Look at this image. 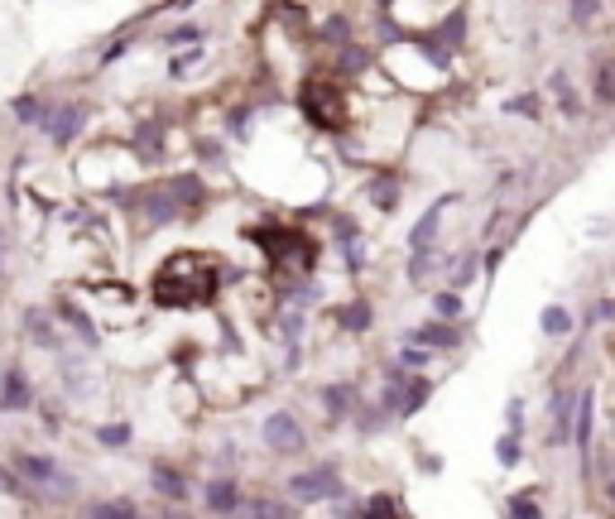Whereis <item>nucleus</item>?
Segmentation results:
<instances>
[{"mask_svg":"<svg viewBox=\"0 0 615 519\" xmlns=\"http://www.w3.org/2000/svg\"><path fill=\"white\" fill-rule=\"evenodd\" d=\"M217 284H221V274L202 250H178V255H169L159 264L149 293H154V303H164V308H198L217 293Z\"/></svg>","mask_w":615,"mask_h":519,"instance_id":"1","label":"nucleus"},{"mask_svg":"<svg viewBox=\"0 0 615 519\" xmlns=\"http://www.w3.org/2000/svg\"><path fill=\"white\" fill-rule=\"evenodd\" d=\"M342 87L332 77H313V82H303V92H299V106H303V116L317 125V130H342Z\"/></svg>","mask_w":615,"mask_h":519,"instance_id":"2","label":"nucleus"},{"mask_svg":"<svg viewBox=\"0 0 615 519\" xmlns=\"http://www.w3.org/2000/svg\"><path fill=\"white\" fill-rule=\"evenodd\" d=\"M10 467H15V476L24 486H44V490H58V496H67V490L77 486L49 452H30V447H15V452H10Z\"/></svg>","mask_w":615,"mask_h":519,"instance_id":"3","label":"nucleus"},{"mask_svg":"<svg viewBox=\"0 0 615 519\" xmlns=\"http://www.w3.org/2000/svg\"><path fill=\"white\" fill-rule=\"evenodd\" d=\"M342 490V471L332 467V461H323V467H313V471H299L289 481V496L293 500H303V505H317V500H332Z\"/></svg>","mask_w":615,"mask_h":519,"instance_id":"4","label":"nucleus"},{"mask_svg":"<svg viewBox=\"0 0 615 519\" xmlns=\"http://www.w3.org/2000/svg\"><path fill=\"white\" fill-rule=\"evenodd\" d=\"M87 102H49V116H44V130L53 145H73L82 135V125H87Z\"/></svg>","mask_w":615,"mask_h":519,"instance_id":"5","label":"nucleus"},{"mask_svg":"<svg viewBox=\"0 0 615 519\" xmlns=\"http://www.w3.org/2000/svg\"><path fill=\"white\" fill-rule=\"evenodd\" d=\"M24 409H34V385H30V371L20 361H10L0 371V414H24Z\"/></svg>","mask_w":615,"mask_h":519,"instance_id":"6","label":"nucleus"},{"mask_svg":"<svg viewBox=\"0 0 615 519\" xmlns=\"http://www.w3.org/2000/svg\"><path fill=\"white\" fill-rule=\"evenodd\" d=\"M264 443L274 447V452H299L303 447V428H299V418H293L289 409H279V414H270L264 418Z\"/></svg>","mask_w":615,"mask_h":519,"instance_id":"7","label":"nucleus"},{"mask_svg":"<svg viewBox=\"0 0 615 519\" xmlns=\"http://www.w3.org/2000/svg\"><path fill=\"white\" fill-rule=\"evenodd\" d=\"M418 346H438V352H452V346H461V327H452V322H423V327H414L409 332Z\"/></svg>","mask_w":615,"mask_h":519,"instance_id":"8","label":"nucleus"},{"mask_svg":"<svg viewBox=\"0 0 615 519\" xmlns=\"http://www.w3.org/2000/svg\"><path fill=\"white\" fill-rule=\"evenodd\" d=\"M154 490H159V496H169V500H183L188 496V481H183V471H174L169 461H154Z\"/></svg>","mask_w":615,"mask_h":519,"instance_id":"9","label":"nucleus"},{"mask_svg":"<svg viewBox=\"0 0 615 519\" xmlns=\"http://www.w3.org/2000/svg\"><path fill=\"white\" fill-rule=\"evenodd\" d=\"M428 395H432V385L423 375H409V380H404V395H399V418H414L428 404Z\"/></svg>","mask_w":615,"mask_h":519,"instance_id":"10","label":"nucleus"},{"mask_svg":"<svg viewBox=\"0 0 615 519\" xmlns=\"http://www.w3.org/2000/svg\"><path fill=\"white\" fill-rule=\"evenodd\" d=\"M236 505H241V490H236V481H227V476H217V481L207 486V510H217V515H231Z\"/></svg>","mask_w":615,"mask_h":519,"instance_id":"11","label":"nucleus"},{"mask_svg":"<svg viewBox=\"0 0 615 519\" xmlns=\"http://www.w3.org/2000/svg\"><path fill=\"white\" fill-rule=\"evenodd\" d=\"M87 519H145L135 510V500H96L87 505Z\"/></svg>","mask_w":615,"mask_h":519,"instance_id":"12","label":"nucleus"},{"mask_svg":"<svg viewBox=\"0 0 615 519\" xmlns=\"http://www.w3.org/2000/svg\"><path fill=\"white\" fill-rule=\"evenodd\" d=\"M447 202H452V198H442L438 207H432V212L423 217V221H418V227H414V236H409V246L418 250V255H423V250H428V241H432V236H438V221H442V207Z\"/></svg>","mask_w":615,"mask_h":519,"instance_id":"13","label":"nucleus"},{"mask_svg":"<svg viewBox=\"0 0 615 519\" xmlns=\"http://www.w3.org/2000/svg\"><path fill=\"white\" fill-rule=\"evenodd\" d=\"M164 188H169V198H174L178 207H192V202H202V183H198V178H192V174H178V178H169V183H164Z\"/></svg>","mask_w":615,"mask_h":519,"instance_id":"14","label":"nucleus"},{"mask_svg":"<svg viewBox=\"0 0 615 519\" xmlns=\"http://www.w3.org/2000/svg\"><path fill=\"white\" fill-rule=\"evenodd\" d=\"M567 414H572V389H557V399H553V433H548V443H567Z\"/></svg>","mask_w":615,"mask_h":519,"instance_id":"15","label":"nucleus"},{"mask_svg":"<svg viewBox=\"0 0 615 519\" xmlns=\"http://www.w3.org/2000/svg\"><path fill=\"white\" fill-rule=\"evenodd\" d=\"M10 111H15V121H24V125H44L49 102H39V96H15V102H10Z\"/></svg>","mask_w":615,"mask_h":519,"instance_id":"16","label":"nucleus"},{"mask_svg":"<svg viewBox=\"0 0 615 519\" xmlns=\"http://www.w3.org/2000/svg\"><path fill=\"white\" fill-rule=\"evenodd\" d=\"M577 452H582V461L592 452V389L582 395V409H577Z\"/></svg>","mask_w":615,"mask_h":519,"instance_id":"17","label":"nucleus"},{"mask_svg":"<svg viewBox=\"0 0 615 519\" xmlns=\"http://www.w3.org/2000/svg\"><path fill=\"white\" fill-rule=\"evenodd\" d=\"M323 399H327V414H332V418H342V414H352V404H356V389H352V385H332Z\"/></svg>","mask_w":615,"mask_h":519,"instance_id":"18","label":"nucleus"},{"mask_svg":"<svg viewBox=\"0 0 615 519\" xmlns=\"http://www.w3.org/2000/svg\"><path fill=\"white\" fill-rule=\"evenodd\" d=\"M366 519H409V515L399 510V500H395V496H370Z\"/></svg>","mask_w":615,"mask_h":519,"instance_id":"19","label":"nucleus"},{"mask_svg":"<svg viewBox=\"0 0 615 519\" xmlns=\"http://www.w3.org/2000/svg\"><path fill=\"white\" fill-rule=\"evenodd\" d=\"M342 327H346V332H366V327H370V303L356 299V303L342 313Z\"/></svg>","mask_w":615,"mask_h":519,"instance_id":"20","label":"nucleus"},{"mask_svg":"<svg viewBox=\"0 0 615 519\" xmlns=\"http://www.w3.org/2000/svg\"><path fill=\"white\" fill-rule=\"evenodd\" d=\"M596 102L615 106V63H601V73H596Z\"/></svg>","mask_w":615,"mask_h":519,"instance_id":"21","label":"nucleus"},{"mask_svg":"<svg viewBox=\"0 0 615 519\" xmlns=\"http://www.w3.org/2000/svg\"><path fill=\"white\" fill-rule=\"evenodd\" d=\"M567 327H572L567 308H543V332H548V336H563Z\"/></svg>","mask_w":615,"mask_h":519,"instance_id":"22","label":"nucleus"},{"mask_svg":"<svg viewBox=\"0 0 615 519\" xmlns=\"http://www.w3.org/2000/svg\"><path fill=\"white\" fill-rule=\"evenodd\" d=\"M553 92H557V106H563L567 116H577V96L567 87V73H553Z\"/></svg>","mask_w":615,"mask_h":519,"instance_id":"23","label":"nucleus"},{"mask_svg":"<svg viewBox=\"0 0 615 519\" xmlns=\"http://www.w3.org/2000/svg\"><path fill=\"white\" fill-rule=\"evenodd\" d=\"M96 443H106V447H125V443H130V428H125V424H106V428H96Z\"/></svg>","mask_w":615,"mask_h":519,"instance_id":"24","label":"nucleus"},{"mask_svg":"<svg viewBox=\"0 0 615 519\" xmlns=\"http://www.w3.org/2000/svg\"><path fill=\"white\" fill-rule=\"evenodd\" d=\"M63 318H67V322H73V327L82 332V342H96V332H92V322H87V313H82V308L63 303Z\"/></svg>","mask_w":615,"mask_h":519,"instance_id":"25","label":"nucleus"},{"mask_svg":"<svg viewBox=\"0 0 615 519\" xmlns=\"http://www.w3.org/2000/svg\"><path fill=\"white\" fill-rule=\"evenodd\" d=\"M495 457H500V467H514V461H520V438H514V433H505V438H500V447H495Z\"/></svg>","mask_w":615,"mask_h":519,"instance_id":"26","label":"nucleus"},{"mask_svg":"<svg viewBox=\"0 0 615 519\" xmlns=\"http://www.w3.org/2000/svg\"><path fill=\"white\" fill-rule=\"evenodd\" d=\"M510 519H543V510H539L529 496H514V500H510Z\"/></svg>","mask_w":615,"mask_h":519,"instance_id":"27","label":"nucleus"},{"mask_svg":"<svg viewBox=\"0 0 615 519\" xmlns=\"http://www.w3.org/2000/svg\"><path fill=\"white\" fill-rule=\"evenodd\" d=\"M370 58H366V53H361V49H342V58H337V67H342V73H361V67H366Z\"/></svg>","mask_w":615,"mask_h":519,"instance_id":"28","label":"nucleus"},{"mask_svg":"<svg viewBox=\"0 0 615 519\" xmlns=\"http://www.w3.org/2000/svg\"><path fill=\"white\" fill-rule=\"evenodd\" d=\"M30 327H34V342H39V346H58V336L49 332V322L39 318V313H30Z\"/></svg>","mask_w":615,"mask_h":519,"instance_id":"29","label":"nucleus"},{"mask_svg":"<svg viewBox=\"0 0 615 519\" xmlns=\"http://www.w3.org/2000/svg\"><path fill=\"white\" fill-rule=\"evenodd\" d=\"M505 111H514V116H539V96H514V102H505Z\"/></svg>","mask_w":615,"mask_h":519,"instance_id":"30","label":"nucleus"},{"mask_svg":"<svg viewBox=\"0 0 615 519\" xmlns=\"http://www.w3.org/2000/svg\"><path fill=\"white\" fill-rule=\"evenodd\" d=\"M438 313L442 318H461V299H457V293H438Z\"/></svg>","mask_w":615,"mask_h":519,"instance_id":"31","label":"nucleus"},{"mask_svg":"<svg viewBox=\"0 0 615 519\" xmlns=\"http://www.w3.org/2000/svg\"><path fill=\"white\" fill-rule=\"evenodd\" d=\"M323 34H327V39H352V24H346V20H327Z\"/></svg>","mask_w":615,"mask_h":519,"instance_id":"32","label":"nucleus"},{"mask_svg":"<svg viewBox=\"0 0 615 519\" xmlns=\"http://www.w3.org/2000/svg\"><path fill=\"white\" fill-rule=\"evenodd\" d=\"M404 366H428V352H418V346H409V352H404Z\"/></svg>","mask_w":615,"mask_h":519,"instance_id":"33","label":"nucleus"},{"mask_svg":"<svg viewBox=\"0 0 615 519\" xmlns=\"http://www.w3.org/2000/svg\"><path fill=\"white\" fill-rule=\"evenodd\" d=\"M188 39L198 44V30H178V34H169V44H188Z\"/></svg>","mask_w":615,"mask_h":519,"instance_id":"34","label":"nucleus"},{"mask_svg":"<svg viewBox=\"0 0 615 519\" xmlns=\"http://www.w3.org/2000/svg\"><path fill=\"white\" fill-rule=\"evenodd\" d=\"M164 519H188V515H183V510H169V515H164Z\"/></svg>","mask_w":615,"mask_h":519,"instance_id":"35","label":"nucleus"},{"mask_svg":"<svg viewBox=\"0 0 615 519\" xmlns=\"http://www.w3.org/2000/svg\"><path fill=\"white\" fill-rule=\"evenodd\" d=\"M611 500H615V481H611Z\"/></svg>","mask_w":615,"mask_h":519,"instance_id":"36","label":"nucleus"}]
</instances>
